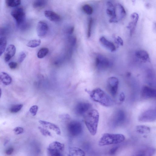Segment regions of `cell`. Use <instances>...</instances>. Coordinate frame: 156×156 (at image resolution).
I'll list each match as a JSON object with an SVG mask.
<instances>
[{"instance_id": "cell-1", "label": "cell", "mask_w": 156, "mask_h": 156, "mask_svg": "<svg viewBox=\"0 0 156 156\" xmlns=\"http://www.w3.org/2000/svg\"><path fill=\"white\" fill-rule=\"evenodd\" d=\"M86 91L94 101L102 105L108 107L114 104V101L112 98L100 88H97L90 91L86 90Z\"/></svg>"}, {"instance_id": "cell-2", "label": "cell", "mask_w": 156, "mask_h": 156, "mask_svg": "<svg viewBox=\"0 0 156 156\" xmlns=\"http://www.w3.org/2000/svg\"><path fill=\"white\" fill-rule=\"evenodd\" d=\"M99 118V113L95 109H91L84 115L85 125L92 136L95 135L97 133Z\"/></svg>"}, {"instance_id": "cell-3", "label": "cell", "mask_w": 156, "mask_h": 156, "mask_svg": "<svg viewBox=\"0 0 156 156\" xmlns=\"http://www.w3.org/2000/svg\"><path fill=\"white\" fill-rule=\"evenodd\" d=\"M125 139V136L122 134L105 133L100 139L98 144L100 146H105L119 144L123 142Z\"/></svg>"}, {"instance_id": "cell-4", "label": "cell", "mask_w": 156, "mask_h": 156, "mask_svg": "<svg viewBox=\"0 0 156 156\" xmlns=\"http://www.w3.org/2000/svg\"><path fill=\"white\" fill-rule=\"evenodd\" d=\"M64 144L55 141L50 143L47 149L48 156H65Z\"/></svg>"}, {"instance_id": "cell-5", "label": "cell", "mask_w": 156, "mask_h": 156, "mask_svg": "<svg viewBox=\"0 0 156 156\" xmlns=\"http://www.w3.org/2000/svg\"><path fill=\"white\" fill-rule=\"evenodd\" d=\"M11 15L15 20L17 26L21 27L26 22V14L23 9L17 7L11 12Z\"/></svg>"}, {"instance_id": "cell-6", "label": "cell", "mask_w": 156, "mask_h": 156, "mask_svg": "<svg viewBox=\"0 0 156 156\" xmlns=\"http://www.w3.org/2000/svg\"><path fill=\"white\" fill-rule=\"evenodd\" d=\"M112 65V62L105 56L100 54L96 56L95 66L98 70L104 71L107 69Z\"/></svg>"}, {"instance_id": "cell-7", "label": "cell", "mask_w": 156, "mask_h": 156, "mask_svg": "<svg viewBox=\"0 0 156 156\" xmlns=\"http://www.w3.org/2000/svg\"><path fill=\"white\" fill-rule=\"evenodd\" d=\"M156 119L155 109H149L142 112L139 116L138 120L142 122H152Z\"/></svg>"}, {"instance_id": "cell-8", "label": "cell", "mask_w": 156, "mask_h": 156, "mask_svg": "<svg viewBox=\"0 0 156 156\" xmlns=\"http://www.w3.org/2000/svg\"><path fill=\"white\" fill-rule=\"evenodd\" d=\"M68 131L72 136H77L81 134L83 131L81 124L76 121H72L68 123L67 126Z\"/></svg>"}, {"instance_id": "cell-9", "label": "cell", "mask_w": 156, "mask_h": 156, "mask_svg": "<svg viewBox=\"0 0 156 156\" xmlns=\"http://www.w3.org/2000/svg\"><path fill=\"white\" fill-rule=\"evenodd\" d=\"M119 84V80L115 77H111L107 79V89L110 94L113 97H115L117 94Z\"/></svg>"}, {"instance_id": "cell-10", "label": "cell", "mask_w": 156, "mask_h": 156, "mask_svg": "<svg viewBox=\"0 0 156 156\" xmlns=\"http://www.w3.org/2000/svg\"><path fill=\"white\" fill-rule=\"evenodd\" d=\"M91 105L87 102H80L75 108L76 113L79 115H84L91 109Z\"/></svg>"}, {"instance_id": "cell-11", "label": "cell", "mask_w": 156, "mask_h": 156, "mask_svg": "<svg viewBox=\"0 0 156 156\" xmlns=\"http://www.w3.org/2000/svg\"><path fill=\"white\" fill-rule=\"evenodd\" d=\"M141 95L144 99L155 98L156 97V89L151 87L144 86L142 88Z\"/></svg>"}, {"instance_id": "cell-12", "label": "cell", "mask_w": 156, "mask_h": 156, "mask_svg": "<svg viewBox=\"0 0 156 156\" xmlns=\"http://www.w3.org/2000/svg\"><path fill=\"white\" fill-rule=\"evenodd\" d=\"M138 19L139 15L136 12H134L131 14V20L127 26V28L129 30L131 36L134 31Z\"/></svg>"}, {"instance_id": "cell-13", "label": "cell", "mask_w": 156, "mask_h": 156, "mask_svg": "<svg viewBox=\"0 0 156 156\" xmlns=\"http://www.w3.org/2000/svg\"><path fill=\"white\" fill-rule=\"evenodd\" d=\"M126 115L124 112L121 110L117 111L115 113L113 118V122L115 125H119L125 122Z\"/></svg>"}, {"instance_id": "cell-14", "label": "cell", "mask_w": 156, "mask_h": 156, "mask_svg": "<svg viewBox=\"0 0 156 156\" xmlns=\"http://www.w3.org/2000/svg\"><path fill=\"white\" fill-rule=\"evenodd\" d=\"M48 30V26L45 22L40 21L37 23V32L38 36L43 37L46 34Z\"/></svg>"}, {"instance_id": "cell-15", "label": "cell", "mask_w": 156, "mask_h": 156, "mask_svg": "<svg viewBox=\"0 0 156 156\" xmlns=\"http://www.w3.org/2000/svg\"><path fill=\"white\" fill-rule=\"evenodd\" d=\"M155 152V149L152 147L145 148L136 152L133 156H153Z\"/></svg>"}, {"instance_id": "cell-16", "label": "cell", "mask_w": 156, "mask_h": 156, "mask_svg": "<svg viewBox=\"0 0 156 156\" xmlns=\"http://www.w3.org/2000/svg\"><path fill=\"white\" fill-rule=\"evenodd\" d=\"M39 122L44 127L53 130L58 135L61 134V132L60 128L55 124L42 120H39Z\"/></svg>"}, {"instance_id": "cell-17", "label": "cell", "mask_w": 156, "mask_h": 156, "mask_svg": "<svg viewBox=\"0 0 156 156\" xmlns=\"http://www.w3.org/2000/svg\"><path fill=\"white\" fill-rule=\"evenodd\" d=\"M99 40L101 44L109 51L113 52L116 50V48L114 44L104 36L101 37Z\"/></svg>"}, {"instance_id": "cell-18", "label": "cell", "mask_w": 156, "mask_h": 156, "mask_svg": "<svg viewBox=\"0 0 156 156\" xmlns=\"http://www.w3.org/2000/svg\"><path fill=\"white\" fill-rule=\"evenodd\" d=\"M136 57L142 62H146L150 61L149 56L148 52L144 50L137 51L135 53Z\"/></svg>"}, {"instance_id": "cell-19", "label": "cell", "mask_w": 156, "mask_h": 156, "mask_svg": "<svg viewBox=\"0 0 156 156\" xmlns=\"http://www.w3.org/2000/svg\"><path fill=\"white\" fill-rule=\"evenodd\" d=\"M16 48L13 44L9 45L6 48L5 54L4 59L6 62H8L15 55Z\"/></svg>"}, {"instance_id": "cell-20", "label": "cell", "mask_w": 156, "mask_h": 156, "mask_svg": "<svg viewBox=\"0 0 156 156\" xmlns=\"http://www.w3.org/2000/svg\"><path fill=\"white\" fill-rule=\"evenodd\" d=\"M107 6L106 12L107 15L111 17L110 18L116 19L118 20L117 17L115 7L110 1L107 2Z\"/></svg>"}, {"instance_id": "cell-21", "label": "cell", "mask_w": 156, "mask_h": 156, "mask_svg": "<svg viewBox=\"0 0 156 156\" xmlns=\"http://www.w3.org/2000/svg\"><path fill=\"white\" fill-rule=\"evenodd\" d=\"M85 152L82 149L76 147L69 148L68 156H85Z\"/></svg>"}, {"instance_id": "cell-22", "label": "cell", "mask_w": 156, "mask_h": 156, "mask_svg": "<svg viewBox=\"0 0 156 156\" xmlns=\"http://www.w3.org/2000/svg\"><path fill=\"white\" fill-rule=\"evenodd\" d=\"M45 16L50 20L53 22H58L61 19L60 16L55 12L50 10L44 12Z\"/></svg>"}, {"instance_id": "cell-23", "label": "cell", "mask_w": 156, "mask_h": 156, "mask_svg": "<svg viewBox=\"0 0 156 156\" xmlns=\"http://www.w3.org/2000/svg\"><path fill=\"white\" fill-rule=\"evenodd\" d=\"M12 82V78L7 73L0 72V83L5 85L10 84Z\"/></svg>"}, {"instance_id": "cell-24", "label": "cell", "mask_w": 156, "mask_h": 156, "mask_svg": "<svg viewBox=\"0 0 156 156\" xmlns=\"http://www.w3.org/2000/svg\"><path fill=\"white\" fill-rule=\"evenodd\" d=\"M136 132L139 134H145L150 132V128L147 126L140 125L136 126Z\"/></svg>"}, {"instance_id": "cell-25", "label": "cell", "mask_w": 156, "mask_h": 156, "mask_svg": "<svg viewBox=\"0 0 156 156\" xmlns=\"http://www.w3.org/2000/svg\"><path fill=\"white\" fill-rule=\"evenodd\" d=\"M116 8L118 10L119 13V20H122L126 15V11L123 6L121 4L118 3L116 5Z\"/></svg>"}, {"instance_id": "cell-26", "label": "cell", "mask_w": 156, "mask_h": 156, "mask_svg": "<svg viewBox=\"0 0 156 156\" xmlns=\"http://www.w3.org/2000/svg\"><path fill=\"white\" fill-rule=\"evenodd\" d=\"M7 39L5 37H0V57L4 52L7 45Z\"/></svg>"}, {"instance_id": "cell-27", "label": "cell", "mask_w": 156, "mask_h": 156, "mask_svg": "<svg viewBox=\"0 0 156 156\" xmlns=\"http://www.w3.org/2000/svg\"><path fill=\"white\" fill-rule=\"evenodd\" d=\"M41 43L40 39H34L30 40L27 44V46L29 47L34 48L38 46Z\"/></svg>"}, {"instance_id": "cell-28", "label": "cell", "mask_w": 156, "mask_h": 156, "mask_svg": "<svg viewBox=\"0 0 156 156\" xmlns=\"http://www.w3.org/2000/svg\"><path fill=\"white\" fill-rule=\"evenodd\" d=\"M5 1L7 5L10 7H17L21 3L20 0H6Z\"/></svg>"}, {"instance_id": "cell-29", "label": "cell", "mask_w": 156, "mask_h": 156, "mask_svg": "<svg viewBox=\"0 0 156 156\" xmlns=\"http://www.w3.org/2000/svg\"><path fill=\"white\" fill-rule=\"evenodd\" d=\"M47 1L44 0H37L34 1L33 3L34 7L35 8H40L45 6Z\"/></svg>"}, {"instance_id": "cell-30", "label": "cell", "mask_w": 156, "mask_h": 156, "mask_svg": "<svg viewBox=\"0 0 156 156\" xmlns=\"http://www.w3.org/2000/svg\"><path fill=\"white\" fill-rule=\"evenodd\" d=\"M48 52L49 50L47 48H42L38 52L37 56L39 58H43L48 53Z\"/></svg>"}, {"instance_id": "cell-31", "label": "cell", "mask_w": 156, "mask_h": 156, "mask_svg": "<svg viewBox=\"0 0 156 156\" xmlns=\"http://www.w3.org/2000/svg\"><path fill=\"white\" fill-rule=\"evenodd\" d=\"M82 8L83 11L88 15H91L93 12V8L89 5L85 4L82 6Z\"/></svg>"}, {"instance_id": "cell-32", "label": "cell", "mask_w": 156, "mask_h": 156, "mask_svg": "<svg viewBox=\"0 0 156 156\" xmlns=\"http://www.w3.org/2000/svg\"><path fill=\"white\" fill-rule=\"evenodd\" d=\"M23 107V105L21 104L16 105L10 108V111L12 113H17Z\"/></svg>"}, {"instance_id": "cell-33", "label": "cell", "mask_w": 156, "mask_h": 156, "mask_svg": "<svg viewBox=\"0 0 156 156\" xmlns=\"http://www.w3.org/2000/svg\"><path fill=\"white\" fill-rule=\"evenodd\" d=\"M92 23L93 19L92 18H90L89 20L88 23L87 36L88 38H89L91 36Z\"/></svg>"}, {"instance_id": "cell-34", "label": "cell", "mask_w": 156, "mask_h": 156, "mask_svg": "<svg viewBox=\"0 0 156 156\" xmlns=\"http://www.w3.org/2000/svg\"><path fill=\"white\" fill-rule=\"evenodd\" d=\"M38 129L41 134L44 136H52V135L51 132L47 129L41 126H39L38 127Z\"/></svg>"}, {"instance_id": "cell-35", "label": "cell", "mask_w": 156, "mask_h": 156, "mask_svg": "<svg viewBox=\"0 0 156 156\" xmlns=\"http://www.w3.org/2000/svg\"><path fill=\"white\" fill-rule=\"evenodd\" d=\"M38 106L37 105L32 106L30 108L29 111L33 116H35L38 110Z\"/></svg>"}, {"instance_id": "cell-36", "label": "cell", "mask_w": 156, "mask_h": 156, "mask_svg": "<svg viewBox=\"0 0 156 156\" xmlns=\"http://www.w3.org/2000/svg\"><path fill=\"white\" fill-rule=\"evenodd\" d=\"M115 42L118 44L120 46H122L123 44V42L122 38L119 36H117L116 37L114 38Z\"/></svg>"}, {"instance_id": "cell-37", "label": "cell", "mask_w": 156, "mask_h": 156, "mask_svg": "<svg viewBox=\"0 0 156 156\" xmlns=\"http://www.w3.org/2000/svg\"><path fill=\"white\" fill-rule=\"evenodd\" d=\"M26 56V53L24 52H22L19 56L18 62L19 63H21L23 62Z\"/></svg>"}, {"instance_id": "cell-38", "label": "cell", "mask_w": 156, "mask_h": 156, "mask_svg": "<svg viewBox=\"0 0 156 156\" xmlns=\"http://www.w3.org/2000/svg\"><path fill=\"white\" fill-rule=\"evenodd\" d=\"M13 131L16 134H19L22 133L23 131V129L20 127H17L13 129Z\"/></svg>"}, {"instance_id": "cell-39", "label": "cell", "mask_w": 156, "mask_h": 156, "mask_svg": "<svg viewBox=\"0 0 156 156\" xmlns=\"http://www.w3.org/2000/svg\"><path fill=\"white\" fill-rule=\"evenodd\" d=\"M119 148V147L117 146L113 147L109 151V154L110 155H113L115 154Z\"/></svg>"}, {"instance_id": "cell-40", "label": "cell", "mask_w": 156, "mask_h": 156, "mask_svg": "<svg viewBox=\"0 0 156 156\" xmlns=\"http://www.w3.org/2000/svg\"><path fill=\"white\" fill-rule=\"evenodd\" d=\"M69 41L72 46L74 45L76 42V38L75 37L71 36L69 38Z\"/></svg>"}, {"instance_id": "cell-41", "label": "cell", "mask_w": 156, "mask_h": 156, "mask_svg": "<svg viewBox=\"0 0 156 156\" xmlns=\"http://www.w3.org/2000/svg\"><path fill=\"white\" fill-rule=\"evenodd\" d=\"M8 65L11 69H14L17 67V64L16 62H12L9 63Z\"/></svg>"}, {"instance_id": "cell-42", "label": "cell", "mask_w": 156, "mask_h": 156, "mask_svg": "<svg viewBox=\"0 0 156 156\" xmlns=\"http://www.w3.org/2000/svg\"><path fill=\"white\" fill-rule=\"evenodd\" d=\"M125 98V97L124 94L123 92H121L119 95V101L121 102H122L124 101Z\"/></svg>"}, {"instance_id": "cell-43", "label": "cell", "mask_w": 156, "mask_h": 156, "mask_svg": "<svg viewBox=\"0 0 156 156\" xmlns=\"http://www.w3.org/2000/svg\"><path fill=\"white\" fill-rule=\"evenodd\" d=\"M14 149L13 147H11L6 150L5 151V153L8 155L11 154L13 152Z\"/></svg>"}, {"instance_id": "cell-44", "label": "cell", "mask_w": 156, "mask_h": 156, "mask_svg": "<svg viewBox=\"0 0 156 156\" xmlns=\"http://www.w3.org/2000/svg\"><path fill=\"white\" fill-rule=\"evenodd\" d=\"M74 30V27H70L67 29V33L69 34H71L73 33Z\"/></svg>"}, {"instance_id": "cell-45", "label": "cell", "mask_w": 156, "mask_h": 156, "mask_svg": "<svg viewBox=\"0 0 156 156\" xmlns=\"http://www.w3.org/2000/svg\"><path fill=\"white\" fill-rule=\"evenodd\" d=\"M59 117L62 119H69L70 116L68 114H63L60 115Z\"/></svg>"}, {"instance_id": "cell-46", "label": "cell", "mask_w": 156, "mask_h": 156, "mask_svg": "<svg viewBox=\"0 0 156 156\" xmlns=\"http://www.w3.org/2000/svg\"><path fill=\"white\" fill-rule=\"evenodd\" d=\"M6 32V30L5 28H0V35H3Z\"/></svg>"}, {"instance_id": "cell-47", "label": "cell", "mask_w": 156, "mask_h": 156, "mask_svg": "<svg viewBox=\"0 0 156 156\" xmlns=\"http://www.w3.org/2000/svg\"><path fill=\"white\" fill-rule=\"evenodd\" d=\"M1 94H2V90L1 89V88H0V98L1 97Z\"/></svg>"}]
</instances>
